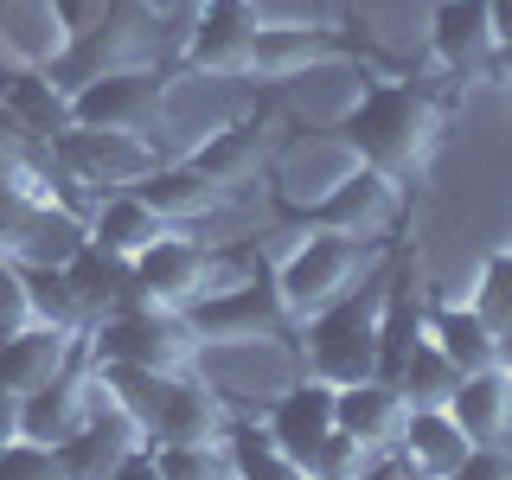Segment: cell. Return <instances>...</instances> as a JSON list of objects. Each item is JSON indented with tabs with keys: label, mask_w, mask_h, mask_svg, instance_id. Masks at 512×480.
<instances>
[{
	"label": "cell",
	"mask_w": 512,
	"mask_h": 480,
	"mask_svg": "<svg viewBox=\"0 0 512 480\" xmlns=\"http://www.w3.org/2000/svg\"><path fill=\"white\" fill-rule=\"evenodd\" d=\"M346 58V39L340 26H256V45H250V71L244 77H295L308 71V64H333Z\"/></svg>",
	"instance_id": "17"
},
{
	"label": "cell",
	"mask_w": 512,
	"mask_h": 480,
	"mask_svg": "<svg viewBox=\"0 0 512 480\" xmlns=\"http://www.w3.org/2000/svg\"><path fill=\"white\" fill-rule=\"evenodd\" d=\"M256 26H263V13L250 0H199V20L186 32L180 64L186 71H205V77H244Z\"/></svg>",
	"instance_id": "10"
},
{
	"label": "cell",
	"mask_w": 512,
	"mask_h": 480,
	"mask_svg": "<svg viewBox=\"0 0 512 480\" xmlns=\"http://www.w3.org/2000/svg\"><path fill=\"white\" fill-rule=\"evenodd\" d=\"M493 77H506V84H512V32L500 39V52H493Z\"/></svg>",
	"instance_id": "35"
},
{
	"label": "cell",
	"mask_w": 512,
	"mask_h": 480,
	"mask_svg": "<svg viewBox=\"0 0 512 480\" xmlns=\"http://www.w3.org/2000/svg\"><path fill=\"white\" fill-rule=\"evenodd\" d=\"M180 314L199 346H263V340L295 333V314H288V301L276 288V269H256L244 282H212Z\"/></svg>",
	"instance_id": "4"
},
{
	"label": "cell",
	"mask_w": 512,
	"mask_h": 480,
	"mask_svg": "<svg viewBox=\"0 0 512 480\" xmlns=\"http://www.w3.org/2000/svg\"><path fill=\"white\" fill-rule=\"evenodd\" d=\"M160 109H167V71L154 58L109 64V71L71 84V96H64V116L84 128H141L148 135L160 122Z\"/></svg>",
	"instance_id": "7"
},
{
	"label": "cell",
	"mask_w": 512,
	"mask_h": 480,
	"mask_svg": "<svg viewBox=\"0 0 512 480\" xmlns=\"http://www.w3.org/2000/svg\"><path fill=\"white\" fill-rule=\"evenodd\" d=\"M423 333L448 352L455 372H480V365L506 359V333L493 327L474 301H468V308H461V301H436V308H423Z\"/></svg>",
	"instance_id": "20"
},
{
	"label": "cell",
	"mask_w": 512,
	"mask_h": 480,
	"mask_svg": "<svg viewBox=\"0 0 512 480\" xmlns=\"http://www.w3.org/2000/svg\"><path fill=\"white\" fill-rule=\"evenodd\" d=\"M404 416H410V397L397 391L391 378H359V384H340V397H333V423L346 429V436H359L372 455H391L397 436H404Z\"/></svg>",
	"instance_id": "13"
},
{
	"label": "cell",
	"mask_w": 512,
	"mask_h": 480,
	"mask_svg": "<svg viewBox=\"0 0 512 480\" xmlns=\"http://www.w3.org/2000/svg\"><path fill=\"white\" fill-rule=\"evenodd\" d=\"M391 276H359L346 295H333L327 308L295 320L301 333V372H320L327 384H359L378 372V314Z\"/></svg>",
	"instance_id": "2"
},
{
	"label": "cell",
	"mask_w": 512,
	"mask_h": 480,
	"mask_svg": "<svg viewBox=\"0 0 512 480\" xmlns=\"http://www.w3.org/2000/svg\"><path fill=\"white\" fill-rule=\"evenodd\" d=\"M224 455L237 480H301V461L269 436V423H250V416H224Z\"/></svg>",
	"instance_id": "27"
},
{
	"label": "cell",
	"mask_w": 512,
	"mask_h": 480,
	"mask_svg": "<svg viewBox=\"0 0 512 480\" xmlns=\"http://www.w3.org/2000/svg\"><path fill=\"white\" fill-rule=\"evenodd\" d=\"M397 212H404V180L378 173L372 160H352V167H346L327 192H320V199L282 205V218L301 224V231H346V237H378V231H391Z\"/></svg>",
	"instance_id": "6"
},
{
	"label": "cell",
	"mask_w": 512,
	"mask_h": 480,
	"mask_svg": "<svg viewBox=\"0 0 512 480\" xmlns=\"http://www.w3.org/2000/svg\"><path fill=\"white\" fill-rule=\"evenodd\" d=\"M20 276H26V295H32V320H52V327H71V333L90 327V314H84V301H77L71 276H64V263H20Z\"/></svg>",
	"instance_id": "28"
},
{
	"label": "cell",
	"mask_w": 512,
	"mask_h": 480,
	"mask_svg": "<svg viewBox=\"0 0 512 480\" xmlns=\"http://www.w3.org/2000/svg\"><path fill=\"white\" fill-rule=\"evenodd\" d=\"M378 244L372 237H346V231H308L295 250L276 263V288L288 301V314L308 320L314 308H327L333 295H346L359 276H372Z\"/></svg>",
	"instance_id": "5"
},
{
	"label": "cell",
	"mask_w": 512,
	"mask_h": 480,
	"mask_svg": "<svg viewBox=\"0 0 512 480\" xmlns=\"http://www.w3.org/2000/svg\"><path fill=\"white\" fill-rule=\"evenodd\" d=\"M20 135H26V128H20V122L7 116V103H0V167H7V160L20 154Z\"/></svg>",
	"instance_id": "33"
},
{
	"label": "cell",
	"mask_w": 512,
	"mask_h": 480,
	"mask_svg": "<svg viewBox=\"0 0 512 480\" xmlns=\"http://www.w3.org/2000/svg\"><path fill=\"white\" fill-rule=\"evenodd\" d=\"M224 397L212 391V384H199V378H173V391H167V404H160L154 416V429H148V442H205V436H224Z\"/></svg>",
	"instance_id": "23"
},
{
	"label": "cell",
	"mask_w": 512,
	"mask_h": 480,
	"mask_svg": "<svg viewBox=\"0 0 512 480\" xmlns=\"http://www.w3.org/2000/svg\"><path fill=\"white\" fill-rule=\"evenodd\" d=\"M180 160H192V167H199L205 180H218L224 192H237L256 167H263V122H218L212 135Z\"/></svg>",
	"instance_id": "24"
},
{
	"label": "cell",
	"mask_w": 512,
	"mask_h": 480,
	"mask_svg": "<svg viewBox=\"0 0 512 480\" xmlns=\"http://www.w3.org/2000/svg\"><path fill=\"white\" fill-rule=\"evenodd\" d=\"M442 122H448V90L436 77H365L359 96L340 109L333 135H346V148L359 160H372L378 173L410 186L436 160Z\"/></svg>",
	"instance_id": "1"
},
{
	"label": "cell",
	"mask_w": 512,
	"mask_h": 480,
	"mask_svg": "<svg viewBox=\"0 0 512 480\" xmlns=\"http://www.w3.org/2000/svg\"><path fill=\"white\" fill-rule=\"evenodd\" d=\"M160 231H173V224L160 218L154 205L141 199V192H128V186H122V192H109V199H96V205H90V218H84V237H90V244H103V250L128 256V263H135V256L148 250Z\"/></svg>",
	"instance_id": "22"
},
{
	"label": "cell",
	"mask_w": 512,
	"mask_h": 480,
	"mask_svg": "<svg viewBox=\"0 0 512 480\" xmlns=\"http://www.w3.org/2000/svg\"><path fill=\"white\" fill-rule=\"evenodd\" d=\"M474 308L493 320L500 333H512V250H493L474 276Z\"/></svg>",
	"instance_id": "31"
},
{
	"label": "cell",
	"mask_w": 512,
	"mask_h": 480,
	"mask_svg": "<svg viewBox=\"0 0 512 480\" xmlns=\"http://www.w3.org/2000/svg\"><path fill=\"white\" fill-rule=\"evenodd\" d=\"M128 192H141L167 224H192V218H212V212L231 205V192H224L218 180H205L192 160H154Z\"/></svg>",
	"instance_id": "16"
},
{
	"label": "cell",
	"mask_w": 512,
	"mask_h": 480,
	"mask_svg": "<svg viewBox=\"0 0 512 480\" xmlns=\"http://www.w3.org/2000/svg\"><path fill=\"white\" fill-rule=\"evenodd\" d=\"M474 436L455 423L448 404H410L404 416V436H397V455L410 461V474H429V480H455V468L468 461Z\"/></svg>",
	"instance_id": "14"
},
{
	"label": "cell",
	"mask_w": 512,
	"mask_h": 480,
	"mask_svg": "<svg viewBox=\"0 0 512 480\" xmlns=\"http://www.w3.org/2000/svg\"><path fill=\"white\" fill-rule=\"evenodd\" d=\"M199 340H192L180 308L160 301H116L84 327V359L90 365H154V372H186Z\"/></svg>",
	"instance_id": "3"
},
{
	"label": "cell",
	"mask_w": 512,
	"mask_h": 480,
	"mask_svg": "<svg viewBox=\"0 0 512 480\" xmlns=\"http://www.w3.org/2000/svg\"><path fill=\"white\" fill-rule=\"evenodd\" d=\"M391 384L410 397V404H448V397H455V384H461V372L448 365V352L423 333V340L410 346V359L397 365V378H391Z\"/></svg>",
	"instance_id": "29"
},
{
	"label": "cell",
	"mask_w": 512,
	"mask_h": 480,
	"mask_svg": "<svg viewBox=\"0 0 512 480\" xmlns=\"http://www.w3.org/2000/svg\"><path fill=\"white\" fill-rule=\"evenodd\" d=\"M365 461H372V448H365L359 436H346L340 423L327 429L314 448H308V461H301V474L308 480H352V474H365Z\"/></svg>",
	"instance_id": "30"
},
{
	"label": "cell",
	"mask_w": 512,
	"mask_h": 480,
	"mask_svg": "<svg viewBox=\"0 0 512 480\" xmlns=\"http://www.w3.org/2000/svg\"><path fill=\"white\" fill-rule=\"evenodd\" d=\"M333 397H340V384H327L320 372H301V378L276 397V404L263 410L269 436H276L295 461H308V448L333 429Z\"/></svg>",
	"instance_id": "15"
},
{
	"label": "cell",
	"mask_w": 512,
	"mask_h": 480,
	"mask_svg": "<svg viewBox=\"0 0 512 480\" xmlns=\"http://www.w3.org/2000/svg\"><path fill=\"white\" fill-rule=\"evenodd\" d=\"M218 282V250L192 244L180 231H160L148 250L135 256V301H160V308H186L192 295Z\"/></svg>",
	"instance_id": "11"
},
{
	"label": "cell",
	"mask_w": 512,
	"mask_h": 480,
	"mask_svg": "<svg viewBox=\"0 0 512 480\" xmlns=\"http://www.w3.org/2000/svg\"><path fill=\"white\" fill-rule=\"evenodd\" d=\"M84 410H90V365H71V372L20 391V436L58 448L77 423H84Z\"/></svg>",
	"instance_id": "18"
},
{
	"label": "cell",
	"mask_w": 512,
	"mask_h": 480,
	"mask_svg": "<svg viewBox=\"0 0 512 480\" xmlns=\"http://www.w3.org/2000/svg\"><path fill=\"white\" fill-rule=\"evenodd\" d=\"M52 160L64 173H71L77 186H90V192H122V186H135L141 173L154 167V141L141 135V128H84V122H64L58 135H52Z\"/></svg>",
	"instance_id": "8"
},
{
	"label": "cell",
	"mask_w": 512,
	"mask_h": 480,
	"mask_svg": "<svg viewBox=\"0 0 512 480\" xmlns=\"http://www.w3.org/2000/svg\"><path fill=\"white\" fill-rule=\"evenodd\" d=\"M20 436V391L13 384H0V442Z\"/></svg>",
	"instance_id": "32"
},
{
	"label": "cell",
	"mask_w": 512,
	"mask_h": 480,
	"mask_svg": "<svg viewBox=\"0 0 512 480\" xmlns=\"http://www.w3.org/2000/svg\"><path fill=\"white\" fill-rule=\"evenodd\" d=\"M352 160H359V154H352L346 135H333V128H327V135H314V141H295V148L276 160V205H308V199H320V192L340 180Z\"/></svg>",
	"instance_id": "21"
},
{
	"label": "cell",
	"mask_w": 512,
	"mask_h": 480,
	"mask_svg": "<svg viewBox=\"0 0 512 480\" xmlns=\"http://www.w3.org/2000/svg\"><path fill=\"white\" fill-rule=\"evenodd\" d=\"M487 7H493V39H506L512 32V0H487Z\"/></svg>",
	"instance_id": "34"
},
{
	"label": "cell",
	"mask_w": 512,
	"mask_h": 480,
	"mask_svg": "<svg viewBox=\"0 0 512 480\" xmlns=\"http://www.w3.org/2000/svg\"><path fill=\"white\" fill-rule=\"evenodd\" d=\"M493 7L487 0H436L429 13V58L448 84H493Z\"/></svg>",
	"instance_id": "9"
},
{
	"label": "cell",
	"mask_w": 512,
	"mask_h": 480,
	"mask_svg": "<svg viewBox=\"0 0 512 480\" xmlns=\"http://www.w3.org/2000/svg\"><path fill=\"white\" fill-rule=\"evenodd\" d=\"M64 276H71V288H77V301H84L90 320L103 308H116V301H135V263L116 256V250H103V244H90V237L64 256Z\"/></svg>",
	"instance_id": "25"
},
{
	"label": "cell",
	"mask_w": 512,
	"mask_h": 480,
	"mask_svg": "<svg viewBox=\"0 0 512 480\" xmlns=\"http://www.w3.org/2000/svg\"><path fill=\"white\" fill-rule=\"evenodd\" d=\"M64 96H71V90H64L45 64H20V71L0 77V103H7V116L20 122L26 135H45V141L71 122V116H64Z\"/></svg>",
	"instance_id": "26"
},
{
	"label": "cell",
	"mask_w": 512,
	"mask_h": 480,
	"mask_svg": "<svg viewBox=\"0 0 512 480\" xmlns=\"http://www.w3.org/2000/svg\"><path fill=\"white\" fill-rule=\"evenodd\" d=\"M71 365H84V333L52 327V320H26L13 340H0V384H13V391H32Z\"/></svg>",
	"instance_id": "12"
},
{
	"label": "cell",
	"mask_w": 512,
	"mask_h": 480,
	"mask_svg": "<svg viewBox=\"0 0 512 480\" xmlns=\"http://www.w3.org/2000/svg\"><path fill=\"white\" fill-rule=\"evenodd\" d=\"M455 423L474 442H512V359H493L480 372H461L455 397H448Z\"/></svg>",
	"instance_id": "19"
}]
</instances>
